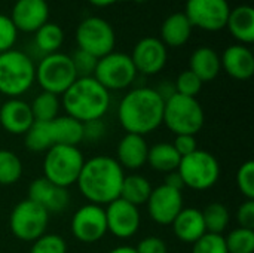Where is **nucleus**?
<instances>
[{"label":"nucleus","instance_id":"nucleus-36","mask_svg":"<svg viewBox=\"0 0 254 253\" xmlns=\"http://www.w3.org/2000/svg\"><path fill=\"white\" fill-rule=\"evenodd\" d=\"M202 81L193 73L190 72L189 69L188 70H183L176 82H174V86H176V92L180 94V95H186V97H196L202 88Z\"/></svg>","mask_w":254,"mask_h":253},{"label":"nucleus","instance_id":"nucleus-19","mask_svg":"<svg viewBox=\"0 0 254 253\" xmlns=\"http://www.w3.org/2000/svg\"><path fill=\"white\" fill-rule=\"evenodd\" d=\"M34 118L30 104L21 98H9L0 104V125L13 136H24L33 125Z\"/></svg>","mask_w":254,"mask_h":253},{"label":"nucleus","instance_id":"nucleus-41","mask_svg":"<svg viewBox=\"0 0 254 253\" xmlns=\"http://www.w3.org/2000/svg\"><path fill=\"white\" fill-rule=\"evenodd\" d=\"M107 133V127L103 119H95L83 124V142L97 143L104 139Z\"/></svg>","mask_w":254,"mask_h":253},{"label":"nucleus","instance_id":"nucleus-29","mask_svg":"<svg viewBox=\"0 0 254 253\" xmlns=\"http://www.w3.org/2000/svg\"><path fill=\"white\" fill-rule=\"evenodd\" d=\"M63 43H64V31L55 22L48 21L37 31H34V45L45 55L58 52Z\"/></svg>","mask_w":254,"mask_h":253},{"label":"nucleus","instance_id":"nucleus-31","mask_svg":"<svg viewBox=\"0 0 254 253\" xmlns=\"http://www.w3.org/2000/svg\"><path fill=\"white\" fill-rule=\"evenodd\" d=\"M24 145L30 152L34 154L48 152L54 146L49 122L34 121L33 125L24 134Z\"/></svg>","mask_w":254,"mask_h":253},{"label":"nucleus","instance_id":"nucleus-6","mask_svg":"<svg viewBox=\"0 0 254 253\" xmlns=\"http://www.w3.org/2000/svg\"><path fill=\"white\" fill-rule=\"evenodd\" d=\"M85 158L77 146L54 145L43 160V177L54 185L68 189L77 182Z\"/></svg>","mask_w":254,"mask_h":253},{"label":"nucleus","instance_id":"nucleus-30","mask_svg":"<svg viewBox=\"0 0 254 253\" xmlns=\"http://www.w3.org/2000/svg\"><path fill=\"white\" fill-rule=\"evenodd\" d=\"M60 107H61V101H60L58 95L46 92V91L39 92L30 103L33 118H34V121H39V122L54 121L57 116H60L58 115Z\"/></svg>","mask_w":254,"mask_h":253},{"label":"nucleus","instance_id":"nucleus-35","mask_svg":"<svg viewBox=\"0 0 254 253\" xmlns=\"http://www.w3.org/2000/svg\"><path fill=\"white\" fill-rule=\"evenodd\" d=\"M30 253H67V243L58 234H43L33 242Z\"/></svg>","mask_w":254,"mask_h":253},{"label":"nucleus","instance_id":"nucleus-9","mask_svg":"<svg viewBox=\"0 0 254 253\" xmlns=\"http://www.w3.org/2000/svg\"><path fill=\"white\" fill-rule=\"evenodd\" d=\"M77 49H82L95 58H101L115 51L116 33L112 24L101 16H86L74 33Z\"/></svg>","mask_w":254,"mask_h":253},{"label":"nucleus","instance_id":"nucleus-44","mask_svg":"<svg viewBox=\"0 0 254 253\" xmlns=\"http://www.w3.org/2000/svg\"><path fill=\"white\" fill-rule=\"evenodd\" d=\"M174 149L179 152V155L183 158L192 152H195L198 149V142L195 136H189V134H183V136H176V140L173 143Z\"/></svg>","mask_w":254,"mask_h":253},{"label":"nucleus","instance_id":"nucleus-26","mask_svg":"<svg viewBox=\"0 0 254 253\" xmlns=\"http://www.w3.org/2000/svg\"><path fill=\"white\" fill-rule=\"evenodd\" d=\"M49 127L54 145L77 146L83 142V124L68 115L57 116L49 122Z\"/></svg>","mask_w":254,"mask_h":253},{"label":"nucleus","instance_id":"nucleus-23","mask_svg":"<svg viewBox=\"0 0 254 253\" xmlns=\"http://www.w3.org/2000/svg\"><path fill=\"white\" fill-rule=\"evenodd\" d=\"M241 45L254 42V9L250 4H238L231 9L226 27Z\"/></svg>","mask_w":254,"mask_h":253},{"label":"nucleus","instance_id":"nucleus-34","mask_svg":"<svg viewBox=\"0 0 254 253\" xmlns=\"http://www.w3.org/2000/svg\"><path fill=\"white\" fill-rule=\"evenodd\" d=\"M228 253H253L254 231L247 228H235L225 237Z\"/></svg>","mask_w":254,"mask_h":253},{"label":"nucleus","instance_id":"nucleus-47","mask_svg":"<svg viewBox=\"0 0 254 253\" xmlns=\"http://www.w3.org/2000/svg\"><path fill=\"white\" fill-rule=\"evenodd\" d=\"M107 253H137V251L132 246H118V248L112 249L110 252Z\"/></svg>","mask_w":254,"mask_h":253},{"label":"nucleus","instance_id":"nucleus-40","mask_svg":"<svg viewBox=\"0 0 254 253\" xmlns=\"http://www.w3.org/2000/svg\"><path fill=\"white\" fill-rule=\"evenodd\" d=\"M18 37V30L13 25L10 16L0 13V54L13 49Z\"/></svg>","mask_w":254,"mask_h":253},{"label":"nucleus","instance_id":"nucleus-15","mask_svg":"<svg viewBox=\"0 0 254 253\" xmlns=\"http://www.w3.org/2000/svg\"><path fill=\"white\" fill-rule=\"evenodd\" d=\"M146 204L153 222L159 225H171L176 216L183 210V195L182 191L159 185L152 189Z\"/></svg>","mask_w":254,"mask_h":253},{"label":"nucleus","instance_id":"nucleus-37","mask_svg":"<svg viewBox=\"0 0 254 253\" xmlns=\"http://www.w3.org/2000/svg\"><path fill=\"white\" fill-rule=\"evenodd\" d=\"M192 246V253H228L226 242L222 234L205 233Z\"/></svg>","mask_w":254,"mask_h":253},{"label":"nucleus","instance_id":"nucleus-12","mask_svg":"<svg viewBox=\"0 0 254 253\" xmlns=\"http://www.w3.org/2000/svg\"><path fill=\"white\" fill-rule=\"evenodd\" d=\"M231 12L228 0H188L185 15L192 27L204 31H220L226 27Z\"/></svg>","mask_w":254,"mask_h":253},{"label":"nucleus","instance_id":"nucleus-11","mask_svg":"<svg viewBox=\"0 0 254 253\" xmlns=\"http://www.w3.org/2000/svg\"><path fill=\"white\" fill-rule=\"evenodd\" d=\"M137 70L132 64L129 54L110 52L97 61L94 78L110 92L121 91L131 86L137 78Z\"/></svg>","mask_w":254,"mask_h":253},{"label":"nucleus","instance_id":"nucleus-20","mask_svg":"<svg viewBox=\"0 0 254 253\" xmlns=\"http://www.w3.org/2000/svg\"><path fill=\"white\" fill-rule=\"evenodd\" d=\"M222 69L237 81H249L254 75V55L247 45L235 43L220 55Z\"/></svg>","mask_w":254,"mask_h":253},{"label":"nucleus","instance_id":"nucleus-45","mask_svg":"<svg viewBox=\"0 0 254 253\" xmlns=\"http://www.w3.org/2000/svg\"><path fill=\"white\" fill-rule=\"evenodd\" d=\"M155 91L159 94V97H161L164 101H167V100H168V98H171L174 94H177V92H176V86H174V84H173V82H168V81L161 82V84L155 88Z\"/></svg>","mask_w":254,"mask_h":253},{"label":"nucleus","instance_id":"nucleus-21","mask_svg":"<svg viewBox=\"0 0 254 253\" xmlns=\"http://www.w3.org/2000/svg\"><path fill=\"white\" fill-rule=\"evenodd\" d=\"M149 146L143 136L127 133L118 143L116 148V161L122 169L138 170L147 163Z\"/></svg>","mask_w":254,"mask_h":253},{"label":"nucleus","instance_id":"nucleus-43","mask_svg":"<svg viewBox=\"0 0 254 253\" xmlns=\"http://www.w3.org/2000/svg\"><path fill=\"white\" fill-rule=\"evenodd\" d=\"M137 253H167V245L162 239L150 236L143 239L135 248Z\"/></svg>","mask_w":254,"mask_h":253},{"label":"nucleus","instance_id":"nucleus-7","mask_svg":"<svg viewBox=\"0 0 254 253\" xmlns=\"http://www.w3.org/2000/svg\"><path fill=\"white\" fill-rule=\"evenodd\" d=\"M76 79L77 73L70 55L67 54L54 52L43 55L36 66V82L46 92L63 95Z\"/></svg>","mask_w":254,"mask_h":253},{"label":"nucleus","instance_id":"nucleus-27","mask_svg":"<svg viewBox=\"0 0 254 253\" xmlns=\"http://www.w3.org/2000/svg\"><path fill=\"white\" fill-rule=\"evenodd\" d=\"M182 157L179 152L174 149L173 143L168 142H161L149 148L147 154V163L149 166L159 173H171L179 169Z\"/></svg>","mask_w":254,"mask_h":253},{"label":"nucleus","instance_id":"nucleus-33","mask_svg":"<svg viewBox=\"0 0 254 253\" xmlns=\"http://www.w3.org/2000/svg\"><path fill=\"white\" fill-rule=\"evenodd\" d=\"M21 176L22 163L19 157L9 149H0V185H13L21 179Z\"/></svg>","mask_w":254,"mask_h":253},{"label":"nucleus","instance_id":"nucleus-38","mask_svg":"<svg viewBox=\"0 0 254 253\" xmlns=\"http://www.w3.org/2000/svg\"><path fill=\"white\" fill-rule=\"evenodd\" d=\"M237 186L246 200H254V163L246 161L237 171Z\"/></svg>","mask_w":254,"mask_h":253},{"label":"nucleus","instance_id":"nucleus-24","mask_svg":"<svg viewBox=\"0 0 254 253\" xmlns=\"http://www.w3.org/2000/svg\"><path fill=\"white\" fill-rule=\"evenodd\" d=\"M192 30L193 27L185 12H174L164 19L159 39L167 48H180L188 43Z\"/></svg>","mask_w":254,"mask_h":253},{"label":"nucleus","instance_id":"nucleus-17","mask_svg":"<svg viewBox=\"0 0 254 253\" xmlns=\"http://www.w3.org/2000/svg\"><path fill=\"white\" fill-rule=\"evenodd\" d=\"M27 200L42 206L49 215L61 213L70 206V194L67 188L51 183L48 179L37 177L34 179L27 191Z\"/></svg>","mask_w":254,"mask_h":253},{"label":"nucleus","instance_id":"nucleus-16","mask_svg":"<svg viewBox=\"0 0 254 253\" xmlns=\"http://www.w3.org/2000/svg\"><path fill=\"white\" fill-rule=\"evenodd\" d=\"M106 212V222H107V233L113 234L118 239H129L132 237L141 224V216L138 207L118 198L107 204L104 209Z\"/></svg>","mask_w":254,"mask_h":253},{"label":"nucleus","instance_id":"nucleus-28","mask_svg":"<svg viewBox=\"0 0 254 253\" xmlns=\"http://www.w3.org/2000/svg\"><path fill=\"white\" fill-rule=\"evenodd\" d=\"M152 189L153 188H152L150 182L144 176L129 174V176L124 177L119 198H122L124 201H127L135 207H140L147 203Z\"/></svg>","mask_w":254,"mask_h":253},{"label":"nucleus","instance_id":"nucleus-4","mask_svg":"<svg viewBox=\"0 0 254 253\" xmlns=\"http://www.w3.org/2000/svg\"><path fill=\"white\" fill-rule=\"evenodd\" d=\"M36 82V64L31 57L18 49L0 54V94L18 98Z\"/></svg>","mask_w":254,"mask_h":253},{"label":"nucleus","instance_id":"nucleus-32","mask_svg":"<svg viewBox=\"0 0 254 253\" xmlns=\"http://www.w3.org/2000/svg\"><path fill=\"white\" fill-rule=\"evenodd\" d=\"M202 212L204 224L207 233L211 234H223L231 222L229 210L222 203H210Z\"/></svg>","mask_w":254,"mask_h":253},{"label":"nucleus","instance_id":"nucleus-39","mask_svg":"<svg viewBox=\"0 0 254 253\" xmlns=\"http://www.w3.org/2000/svg\"><path fill=\"white\" fill-rule=\"evenodd\" d=\"M74 70L77 73V78H88V76H94L95 67H97V61L98 58H95L94 55L82 51V49H76L71 55H70Z\"/></svg>","mask_w":254,"mask_h":253},{"label":"nucleus","instance_id":"nucleus-5","mask_svg":"<svg viewBox=\"0 0 254 253\" xmlns=\"http://www.w3.org/2000/svg\"><path fill=\"white\" fill-rule=\"evenodd\" d=\"M205 115L195 97L174 94L164 103L162 124L176 136H196L204 127Z\"/></svg>","mask_w":254,"mask_h":253},{"label":"nucleus","instance_id":"nucleus-42","mask_svg":"<svg viewBox=\"0 0 254 253\" xmlns=\"http://www.w3.org/2000/svg\"><path fill=\"white\" fill-rule=\"evenodd\" d=\"M237 221L240 228H254V200H246L237 210Z\"/></svg>","mask_w":254,"mask_h":253},{"label":"nucleus","instance_id":"nucleus-25","mask_svg":"<svg viewBox=\"0 0 254 253\" xmlns=\"http://www.w3.org/2000/svg\"><path fill=\"white\" fill-rule=\"evenodd\" d=\"M189 70L193 72L202 82L214 81L222 70L219 52L210 46L196 48L189 58Z\"/></svg>","mask_w":254,"mask_h":253},{"label":"nucleus","instance_id":"nucleus-46","mask_svg":"<svg viewBox=\"0 0 254 253\" xmlns=\"http://www.w3.org/2000/svg\"><path fill=\"white\" fill-rule=\"evenodd\" d=\"M164 185H167V186H170L173 189H177V191H182L185 188L183 179H182V176H180V173L177 170L171 171V173H167Z\"/></svg>","mask_w":254,"mask_h":253},{"label":"nucleus","instance_id":"nucleus-2","mask_svg":"<svg viewBox=\"0 0 254 253\" xmlns=\"http://www.w3.org/2000/svg\"><path fill=\"white\" fill-rule=\"evenodd\" d=\"M164 100L150 86L128 91L118 106V121L129 134L146 136L162 125Z\"/></svg>","mask_w":254,"mask_h":253},{"label":"nucleus","instance_id":"nucleus-18","mask_svg":"<svg viewBox=\"0 0 254 253\" xmlns=\"http://www.w3.org/2000/svg\"><path fill=\"white\" fill-rule=\"evenodd\" d=\"M10 19L18 31L34 33L49 19V4L46 0H16Z\"/></svg>","mask_w":254,"mask_h":253},{"label":"nucleus","instance_id":"nucleus-14","mask_svg":"<svg viewBox=\"0 0 254 253\" xmlns=\"http://www.w3.org/2000/svg\"><path fill=\"white\" fill-rule=\"evenodd\" d=\"M129 57L137 73L153 76L165 67L168 60V49L159 37L146 36L134 45Z\"/></svg>","mask_w":254,"mask_h":253},{"label":"nucleus","instance_id":"nucleus-22","mask_svg":"<svg viewBox=\"0 0 254 253\" xmlns=\"http://www.w3.org/2000/svg\"><path fill=\"white\" fill-rule=\"evenodd\" d=\"M171 225L174 236L186 245H193L207 233L202 212L193 207H183V210L176 216Z\"/></svg>","mask_w":254,"mask_h":253},{"label":"nucleus","instance_id":"nucleus-3","mask_svg":"<svg viewBox=\"0 0 254 253\" xmlns=\"http://www.w3.org/2000/svg\"><path fill=\"white\" fill-rule=\"evenodd\" d=\"M65 113L85 124L103 119L110 107V92L94 78H77L63 94Z\"/></svg>","mask_w":254,"mask_h":253},{"label":"nucleus","instance_id":"nucleus-13","mask_svg":"<svg viewBox=\"0 0 254 253\" xmlns=\"http://www.w3.org/2000/svg\"><path fill=\"white\" fill-rule=\"evenodd\" d=\"M73 237L85 245H94L107 234V222L104 207L97 204H85L71 218Z\"/></svg>","mask_w":254,"mask_h":253},{"label":"nucleus","instance_id":"nucleus-8","mask_svg":"<svg viewBox=\"0 0 254 253\" xmlns=\"http://www.w3.org/2000/svg\"><path fill=\"white\" fill-rule=\"evenodd\" d=\"M177 171L185 186L193 191H207L219 182L220 164L213 154L196 149L180 160Z\"/></svg>","mask_w":254,"mask_h":253},{"label":"nucleus","instance_id":"nucleus-48","mask_svg":"<svg viewBox=\"0 0 254 253\" xmlns=\"http://www.w3.org/2000/svg\"><path fill=\"white\" fill-rule=\"evenodd\" d=\"M91 4L97 6V7H106V6H110L113 3H116V0H88Z\"/></svg>","mask_w":254,"mask_h":253},{"label":"nucleus","instance_id":"nucleus-10","mask_svg":"<svg viewBox=\"0 0 254 253\" xmlns=\"http://www.w3.org/2000/svg\"><path fill=\"white\" fill-rule=\"evenodd\" d=\"M49 224V213L39 204L22 200L19 201L10 212L9 216V228L13 237L21 242H34L43 234H46V228Z\"/></svg>","mask_w":254,"mask_h":253},{"label":"nucleus","instance_id":"nucleus-49","mask_svg":"<svg viewBox=\"0 0 254 253\" xmlns=\"http://www.w3.org/2000/svg\"><path fill=\"white\" fill-rule=\"evenodd\" d=\"M116 1H125V0H116Z\"/></svg>","mask_w":254,"mask_h":253},{"label":"nucleus","instance_id":"nucleus-1","mask_svg":"<svg viewBox=\"0 0 254 253\" xmlns=\"http://www.w3.org/2000/svg\"><path fill=\"white\" fill-rule=\"evenodd\" d=\"M124 177V169L115 158L98 155L85 161L76 183L89 204L103 207L119 198Z\"/></svg>","mask_w":254,"mask_h":253}]
</instances>
